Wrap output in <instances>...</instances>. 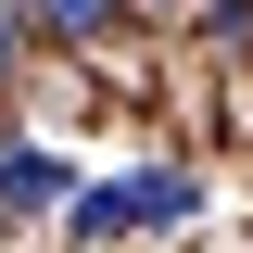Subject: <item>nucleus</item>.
<instances>
[{"label": "nucleus", "instance_id": "39448f33", "mask_svg": "<svg viewBox=\"0 0 253 253\" xmlns=\"http://www.w3.org/2000/svg\"><path fill=\"white\" fill-rule=\"evenodd\" d=\"M0 51H13V38H0Z\"/></svg>", "mask_w": 253, "mask_h": 253}, {"label": "nucleus", "instance_id": "f257e3e1", "mask_svg": "<svg viewBox=\"0 0 253 253\" xmlns=\"http://www.w3.org/2000/svg\"><path fill=\"white\" fill-rule=\"evenodd\" d=\"M63 190H76V165H63V152L0 139V203H13V215H38V203H63Z\"/></svg>", "mask_w": 253, "mask_h": 253}, {"label": "nucleus", "instance_id": "20e7f679", "mask_svg": "<svg viewBox=\"0 0 253 253\" xmlns=\"http://www.w3.org/2000/svg\"><path fill=\"white\" fill-rule=\"evenodd\" d=\"M203 38H228V51H241V38H253V0H203Z\"/></svg>", "mask_w": 253, "mask_h": 253}, {"label": "nucleus", "instance_id": "f03ea898", "mask_svg": "<svg viewBox=\"0 0 253 253\" xmlns=\"http://www.w3.org/2000/svg\"><path fill=\"white\" fill-rule=\"evenodd\" d=\"M190 203H203V190H190L177 165H165V177H126V190H114V215H126V228H177Z\"/></svg>", "mask_w": 253, "mask_h": 253}, {"label": "nucleus", "instance_id": "7ed1b4c3", "mask_svg": "<svg viewBox=\"0 0 253 253\" xmlns=\"http://www.w3.org/2000/svg\"><path fill=\"white\" fill-rule=\"evenodd\" d=\"M26 13H38V26H63V38H101V26H114V0H26Z\"/></svg>", "mask_w": 253, "mask_h": 253}]
</instances>
